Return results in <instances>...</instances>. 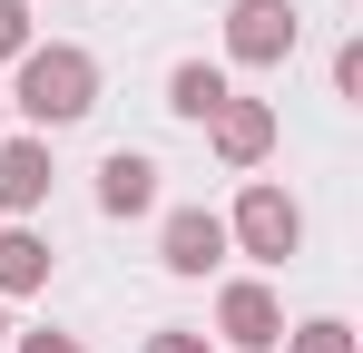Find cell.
<instances>
[{"label": "cell", "instance_id": "obj_13", "mask_svg": "<svg viewBox=\"0 0 363 353\" xmlns=\"http://www.w3.org/2000/svg\"><path fill=\"white\" fill-rule=\"evenodd\" d=\"M30 50V0H0V59Z\"/></svg>", "mask_w": 363, "mask_h": 353}, {"label": "cell", "instance_id": "obj_16", "mask_svg": "<svg viewBox=\"0 0 363 353\" xmlns=\"http://www.w3.org/2000/svg\"><path fill=\"white\" fill-rule=\"evenodd\" d=\"M0 344H10V304H0Z\"/></svg>", "mask_w": 363, "mask_h": 353}, {"label": "cell", "instance_id": "obj_10", "mask_svg": "<svg viewBox=\"0 0 363 353\" xmlns=\"http://www.w3.org/2000/svg\"><path fill=\"white\" fill-rule=\"evenodd\" d=\"M226 99V69L216 59H177L167 69V118H186V128H206V108Z\"/></svg>", "mask_w": 363, "mask_h": 353}, {"label": "cell", "instance_id": "obj_15", "mask_svg": "<svg viewBox=\"0 0 363 353\" xmlns=\"http://www.w3.org/2000/svg\"><path fill=\"white\" fill-rule=\"evenodd\" d=\"M147 353H216V344H206V334H186V324H157V334H147Z\"/></svg>", "mask_w": 363, "mask_h": 353}, {"label": "cell", "instance_id": "obj_11", "mask_svg": "<svg viewBox=\"0 0 363 353\" xmlns=\"http://www.w3.org/2000/svg\"><path fill=\"white\" fill-rule=\"evenodd\" d=\"M285 353H354V324L344 314H304V324H285Z\"/></svg>", "mask_w": 363, "mask_h": 353}, {"label": "cell", "instance_id": "obj_9", "mask_svg": "<svg viewBox=\"0 0 363 353\" xmlns=\"http://www.w3.org/2000/svg\"><path fill=\"white\" fill-rule=\"evenodd\" d=\"M50 265H60V245L40 226H0V304H20V294L50 285Z\"/></svg>", "mask_w": 363, "mask_h": 353}, {"label": "cell", "instance_id": "obj_6", "mask_svg": "<svg viewBox=\"0 0 363 353\" xmlns=\"http://www.w3.org/2000/svg\"><path fill=\"white\" fill-rule=\"evenodd\" d=\"M206 147H216L226 167H265V157H275V108H265V99H236V89H226V99L206 108Z\"/></svg>", "mask_w": 363, "mask_h": 353}, {"label": "cell", "instance_id": "obj_5", "mask_svg": "<svg viewBox=\"0 0 363 353\" xmlns=\"http://www.w3.org/2000/svg\"><path fill=\"white\" fill-rule=\"evenodd\" d=\"M50 138H30V128H0V216L10 226H30L40 206H50Z\"/></svg>", "mask_w": 363, "mask_h": 353}, {"label": "cell", "instance_id": "obj_17", "mask_svg": "<svg viewBox=\"0 0 363 353\" xmlns=\"http://www.w3.org/2000/svg\"><path fill=\"white\" fill-rule=\"evenodd\" d=\"M0 128H10V99H0Z\"/></svg>", "mask_w": 363, "mask_h": 353}, {"label": "cell", "instance_id": "obj_2", "mask_svg": "<svg viewBox=\"0 0 363 353\" xmlns=\"http://www.w3.org/2000/svg\"><path fill=\"white\" fill-rule=\"evenodd\" d=\"M226 255H255V265H295L304 255V206L275 186V176H255L236 196V216H226Z\"/></svg>", "mask_w": 363, "mask_h": 353}, {"label": "cell", "instance_id": "obj_8", "mask_svg": "<svg viewBox=\"0 0 363 353\" xmlns=\"http://www.w3.org/2000/svg\"><path fill=\"white\" fill-rule=\"evenodd\" d=\"M157 206V157L147 147H108L99 157V216H147Z\"/></svg>", "mask_w": 363, "mask_h": 353}, {"label": "cell", "instance_id": "obj_3", "mask_svg": "<svg viewBox=\"0 0 363 353\" xmlns=\"http://www.w3.org/2000/svg\"><path fill=\"white\" fill-rule=\"evenodd\" d=\"M295 40H304L295 0H226V59L236 69H285Z\"/></svg>", "mask_w": 363, "mask_h": 353}, {"label": "cell", "instance_id": "obj_1", "mask_svg": "<svg viewBox=\"0 0 363 353\" xmlns=\"http://www.w3.org/2000/svg\"><path fill=\"white\" fill-rule=\"evenodd\" d=\"M10 69L20 79L0 99H10V118H30V138H60V128H79V118L99 108V59L79 50V40H30Z\"/></svg>", "mask_w": 363, "mask_h": 353}, {"label": "cell", "instance_id": "obj_4", "mask_svg": "<svg viewBox=\"0 0 363 353\" xmlns=\"http://www.w3.org/2000/svg\"><path fill=\"white\" fill-rule=\"evenodd\" d=\"M216 344H236V353H275V344H285V294L265 285V275H236V285L216 294Z\"/></svg>", "mask_w": 363, "mask_h": 353}, {"label": "cell", "instance_id": "obj_7", "mask_svg": "<svg viewBox=\"0 0 363 353\" xmlns=\"http://www.w3.org/2000/svg\"><path fill=\"white\" fill-rule=\"evenodd\" d=\"M157 265L186 275V285L216 275V265H226V216H216V206H177V216L157 226Z\"/></svg>", "mask_w": 363, "mask_h": 353}, {"label": "cell", "instance_id": "obj_12", "mask_svg": "<svg viewBox=\"0 0 363 353\" xmlns=\"http://www.w3.org/2000/svg\"><path fill=\"white\" fill-rule=\"evenodd\" d=\"M10 353H89V344L60 334V324H30V334H10Z\"/></svg>", "mask_w": 363, "mask_h": 353}, {"label": "cell", "instance_id": "obj_14", "mask_svg": "<svg viewBox=\"0 0 363 353\" xmlns=\"http://www.w3.org/2000/svg\"><path fill=\"white\" fill-rule=\"evenodd\" d=\"M334 89H344V99H363V40H344V50H334Z\"/></svg>", "mask_w": 363, "mask_h": 353}]
</instances>
